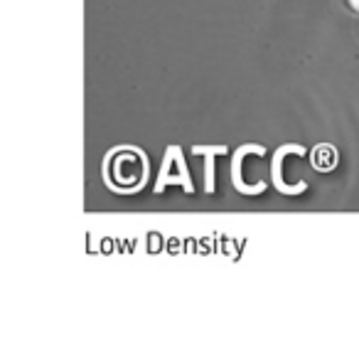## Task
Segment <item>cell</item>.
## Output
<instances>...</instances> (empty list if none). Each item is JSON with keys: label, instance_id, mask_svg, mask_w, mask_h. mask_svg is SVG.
I'll return each mask as SVG.
<instances>
[{"label": "cell", "instance_id": "cell-3", "mask_svg": "<svg viewBox=\"0 0 359 340\" xmlns=\"http://www.w3.org/2000/svg\"><path fill=\"white\" fill-rule=\"evenodd\" d=\"M349 8H354V11H359V0H354V3H352V6H349Z\"/></svg>", "mask_w": 359, "mask_h": 340}, {"label": "cell", "instance_id": "cell-1", "mask_svg": "<svg viewBox=\"0 0 359 340\" xmlns=\"http://www.w3.org/2000/svg\"><path fill=\"white\" fill-rule=\"evenodd\" d=\"M109 183L114 188H123V190H130V188L140 185L145 178V160L140 153L130 148L116 150L109 158Z\"/></svg>", "mask_w": 359, "mask_h": 340}, {"label": "cell", "instance_id": "cell-2", "mask_svg": "<svg viewBox=\"0 0 359 340\" xmlns=\"http://www.w3.org/2000/svg\"><path fill=\"white\" fill-rule=\"evenodd\" d=\"M334 163H337V153H334L332 145H320V148H315V153H313L315 168L327 173L330 168H334Z\"/></svg>", "mask_w": 359, "mask_h": 340}]
</instances>
